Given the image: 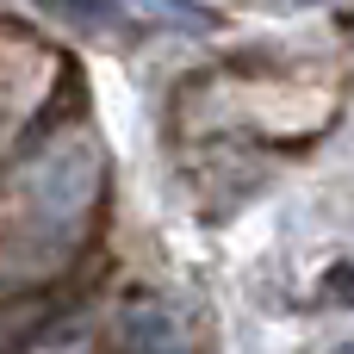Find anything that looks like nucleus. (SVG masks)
<instances>
[{
  "instance_id": "20e7f679",
  "label": "nucleus",
  "mask_w": 354,
  "mask_h": 354,
  "mask_svg": "<svg viewBox=\"0 0 354 354\" xmlns=\"http://www.w3.org/2000/svg\"><path fill=\"white\" fill-rule=\"evenodd\" d=\"M342 354H354V348H342Z\"/></svg>"
},
{
  "instance_id": "f03ea898",
  "label": "nucleus",
  "mask_w": 354,
  "mask_h": 354,
  "mask_svg": "<svg viewBox=\"0 0 354 354\" xmlns=\"http://www.w3.org/2000/svg\"><path fill=\"white\" fill-rule=\"evenodd\" d=\"M324 299H330V305H354V261H336V268L324 274Z\"/></svg>"
},
{
  "instance_id": "f257e3e1",
  "label": "nucleus",
  "mask_w": 354,
  "mask_h": 354,
  "mask_svg": "<svg viewBox=\"0 0 354 354\" xmlns=\"http://www.w3.org/2000/svg\"><path fill=\"white\" fill-rule=\"evenodd\" d=\"M118 342L124 354H180V330L156 299H131L118 311Z\"/></svg>"
},
{
  "instance_id": "7ed1b4c3",
  "label": "nucleus",
  "mask_w": 354,
  "mask_h": 354,
  "mask_svg": "<svg viewBox=\"0 0 354 354\" xmlns=\"http://www.w3.org/2000/svg\"><path fill=\"white\" fill-rule=\"evenodd\" d=\"M342 25H348V31H354V12H342Z\"/></svg>"
}]
</instances>
